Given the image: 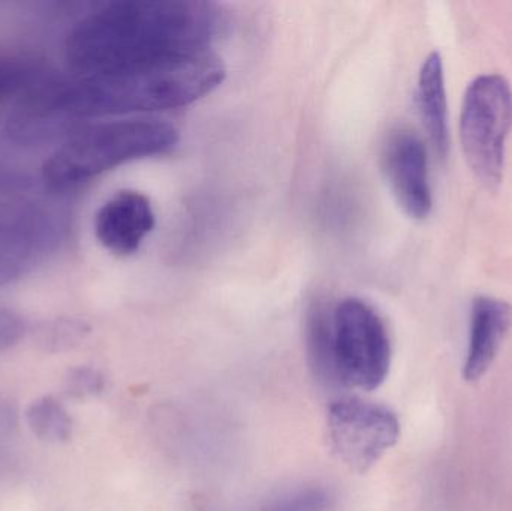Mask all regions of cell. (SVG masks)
<instances>
[{"label":"cell","mask_w":512,"mask_h":511,"mask_svg":"<svg viewBox=\"0 0 512 511\" xmlns=\"http://www.w3.org/2000/svg\"><path fill=\"white\" fill-rule=\"evenodd\" d=\"M333 495L322 486H304L271 500L262 511H328Z\"/></svg>","instance_id":"14"},{"label":"cell","mask_w":512,"mask_h":511,"mask_svg":"<svg viewBox=\"0 0 512 511\" xmlns=\"http://www.w3.org/2000/svg\"><path fill=\"white\" fill-rule=\"evenodd\" d=\"M65 389L72 398H90L99 395L105 389V377L96 369L80 366L69 371Z\"/></svg>","instance_id":"16"},{"label":"cell","mask_w":512,"mask_h":511,"mask_svg":"<svg viewBox=\"0 0 512 511\" xmlns=\"http://www.w3.org/2000/svg\"><path fill=\"white\" fill-rule=\"evenodd\" d=\"M221 6L203 0H120L81 18L66 39L72 77H93L209 51L227 29Z\"/></svg>","instance_id":"2"},{"label":"cell","mask_w":512,"mask_h":511,"mask_svg":"<svg viewBox=\"0 0 512 511\" xmlns=\"http://www.w3.org/2000/svg\"><path fill=\"white\" fill-rule=\"evenodd\" d=\"M328 435L337 458L355 473H366L396 446L400 423L384 405L340 399L328 410Z\"/></svg>","instance_id":"6"},{"label":"cell","mask_w":512,"mask_h":511,"mask_svg":"<svg viewBox=\"0 0 512 511\" xmlns=\"http://www.w3.org/2000/svg\"><path fill=\"white\" fill-rule=\"evenodd\" d=\"M417 102L424 129L433 149L441 158H447L450 150L447 93H445L444 63L438 51L429 54L421 66Z\"/></svg>","instance_id":"10"},{"label":"cell","mask_w":512,"mask_h":511,"mask_svg":"<svg viewBox=\"0 0 512 511\" xmlns=\"http://www.w3.org/2000/svg\"><path fill=\"white\" fill-rule=\"evenodd\" d=\"M153 228L155 212L149 198L141 192H117L96 213L99 243L120 257L135 254Z\"/></svg>","instance_id":"8"},{"label":"cell","mask_w":512,"mask_h":511,"mask_svg":"<svg viewBox=\"0 0 512 511\" xmlns=\"http://www.w3.org/2000/svg\"><path fill=\"white\" fill-rule=\"evenodd\" d=\"M36 63L24 59L0 60V99L14 95L26 96L35 89L39 77Z\"/></svg>","instance_id":"15"},{"label":"cell","mask_w":512,"mask_h":511,"mask_svg":"<svg viewBox=\"0 0 512 511\" xmlns=\"http://www.w3.org/2000/svg\"><path fill=\"white\" fill-rule=\"evenodd\" d=\"M512 326V308L504 300L480 296L472 303L471 335L463 380L477 383L492 368Z\"/></svg>","instance_id":"9"},{"label":"cell","mask_w":512,"mask_h":511,"mask_svg":"<svg viewBox=\"0 0 512 511\" xmlns=\"http://www.w3.org/2000/svg\"><path fill=\"white\" fill-rule=\"evenodd\" d=\"M42 228L29 219L0 224V287L20 278L44 246Z\"/></svg>","instance_id":"11"},{"label":"cell","mask_w":512,"mask_h":511,"mask_svg":"<svg viewBox=\"0 0 512 511\" xmlns=\"http://www.w3.org/2000/svg\"><path fill=\"white\" fill-rule=\"evenodd\" d=\"M179 129L156 117L101 120L78 126L44 165V182L69 191L126 162L171 152Z\"/></svg>","instance_id":"3"},{"label":"cell","mask_w":512,"mask_h":511,"mask_svg":"<svg viewBox=\"0 0 512 511\" xmlns=\"http://www.w3.org/2000/svg\"><path fill=\"white\" fill-rule=\"evenodd\" d=\"M306 351L313 377L327 387L339 386L333 347V308L315 305L306 324Z\"/></svg>","instance_id":"12"},{"label":"cell","mask_w":512,"mask_h":511,"mask_svg":"<svg viewBox=\"0 0 512 511\" xmlns=\"http://www.w3.org/2000/svg\"><path fill=\"white\" fill-rule=\"evenodd\" d=\"M26 422L39 440L47 443H66L72 437V417L65 405L54 396H42L29 405Z\"/></svg>","instance_id":"13"},{"label":"cell","mask_w":512,"mask_h":511,"mask_svg":"<svg viewBox=\"0 0 512 511\" xmlns=\"http://www.w3.org/2000/svg\"><path fill=\"white\" fill-rule=\"evenodd\" d=\"M224 78V63L210 51L93 77H71L41 84L29 93L21 101V122L38 137L80 119L185 107L209 95Z\"/></svg>","instance_id":"1"},{"label":"cell","mask_w":512,"mask_h":511,"mask_svg":"<svg viewBox=\"0 0 512 511\" xmlns=\"http://www.w3.org/2000/svg\"><path fill=\"white\" fill-rule=\"evenodd\" d=\"M26 332L23 318L14 312L0 309V353L14 347Z\"/></svg>","instance_id":"17"},{"label":"cell","mask_w":512,"mask_h":511,"mask_svg":"<svg viewBox=\"0 0 512 511\" xmlns=\"http://www.w3.org/2000/svg\"><path fill=\"white\" fill-rule=\"evenodd\" d=\"M333 347L339 386L372 392L387 380L390 336L369 303L348 297L334 306Z\"/></svg>","instance_id":"5"},{"label":"cell","mask_w":512,"mask_h":511,"mask_svg":"<svg viewBox=\"0 0 512 511\" xmlns=\"http://www.w3.org/2000/svg\"><path fill=\"white\" fill-rule=\"evenodd\" d=\"M512 128V89L499 74L480 75L465 92L460 140L472 173L487 189L504 179L505 144Z\"/></svg>","instance_id":"4"},{"label":"cell","mask_w":512,"mask_h":511,"mask_svg":"<svg viewBox=\"0 0 512 511\" xmlns=\"http://www.w3.org/2000/svg\"><path fill=\"white\" fill-rule=\"evenodd\" d=\"M385 176L397 203L412 219H426L432 212V191L427 173L426 146L408 129L388 137L382 153Z\"/></svg>","instance_id":"7"}]
</instances>
